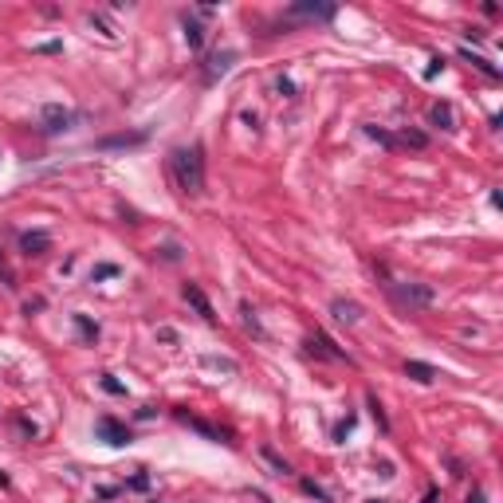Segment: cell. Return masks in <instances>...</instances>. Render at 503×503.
Masks as SVG:
<instances>
[{
	"label": "cell",
	"mask_w": 503,
	"mask_h": 503,
	"mask_svg": "<svg viewBox=\"0 0 503 503\" xmlns=\"http://www.w3.org/2000/svg\"><path fill=\"white\" fill-rule=\"evenodd\" d=\"M181 28H185V44L193 51H201L205 48V28L196 24V20H189V16H181Z\"/></svg>",
	"instance_id": "cell-15"
},
{
	"label": "cell",
	"mask_w": 503,
	"mask_h": 503,
	"mask_svg": "<svg viewBox=\"0 0 503 503\" xmlns=\"http://www.w3.org/2000/svg\"><path fill=\"white\" fill-rule=\"evenodd\" d=\"M0 488H8V476H4V472H0Z\"/></svg>",
	"instance_id": "cell-27"
},
{
	"label": "cell",
	"mask_w": 503,
	"mask_h": 503,
	"mask_svg": "<svg viewBox=\"0 0 503 503\" xmlns=\"http://www.w3.org/2000/svg\"><path fill=\"white\" fill-rule=\"evenodd\" d=\"M390 291L397 303H405V307H429L432 303V291L429 287H417V283H390Z\"/></svg>",
	"instance_id": "cell-4"
},
{
	"label": "cell",
	"mask_w": 503,
	"mask_h": 503,
	"mask_svg": "<svg viewBox=\"0 0 503 503\" xmlns=\"http://www.w3.org/2000/svg\"><path fill=\"white\" fill-rule=\"evenodd\" d=\"M95 432L107 444H114V448H126V444H130V429H126L122 421H114V417H98L95 421Z\"/></svg>",
	"instance_id": "cell-5"
},
{
	"label": "cell",
	"mask_w": 503,
	"mask_h": 503,
	"mask_svg": "<svg viewBox=\"0 0 503 503\" xmlns=\"http://www.w3.org/2000/svg\"><path fill=\"white\" fill-rule=\"evenodd\" d=\"M75 327H79V334H83V338H91V342L98 338V327L86 319V315H75Z\"/></svg>",
	"instance_id": "cell-20"
},
{
	"label": "cell",
	"mask_w": 503,
	"mask_h": 503,
	"mask_svg": "<svg viewBox=\"0 0 503 503\" xmlns=\"http://www.w3.org/2000/svg\"><path fill=\"white\" fill-rule=\"evenodd\" d=\"M170 173H173V185H177L185 196L205 193V158H201V146H177L173 149Z\"/></svg>",
	"instance_id": "cell-1"
},
{
	"label": "cell",
	"mask_w": 503,
	"mask_h": 503,
	"mask_svg": "<svg viewBox=\"0 0 503 503\" xmlns=\"http://www.w3.org/2000/svg\"><path fill=\"white\" fill-rule=\"evenodd\" d=\"M118 275V264H95V271H91V283L98 280H114Z\"/></svg>",
	"instance_id": "cell-19"
},
{
	"label": "cell",
	"mask_w": 503,
	"mask_h": 503,
	"mask_svg": "<svg viewBox=\"0 0 503 503\" xmlns=\"http://www.w3.org/2000/svg\"><path fill=\"white\" fill-rule=\"evenodd\" d=\"M334 4H291L287 8V16L291 20H334Z\"/></svg>",
	"instance_id": "cell-7"
},
{
	"label": "cell",
	"mask_w": 503,
	"mask_h": 503,
	"mask_svg": "<svg viewBox=\"0 0 503 503\" xmlns=\"http://www.w3.org/2000/svg\"><path fill=\"white\" fill-rule=\"evenodd\" d=\"M181 295H185V303H189V307H193V311H196V315H201L205 322H217V315H212V303L205 299V291H201L196 283H185V287H181Z\"/></svg>",
	"instance_id": "cell-6"
},
{
	"label": "cell",
	"mask_w": 503,
	"mask_h": 503,
	"mask_svg": "<svg viewBox=\"0 0 503 503\" xmlns=\"http://www.w3.org/2000/svg\"><path fill=\"white\" fill-rule=\"evenodd\" d=\"M369 503H385V500H369Z\"/></svg>",
	"instance_id": "cell-28"
},
{
	"label": "cell",
	"mask_w": 503,
	"mask_h": 503,
	"mask_svg": "<svg viewBox=\"0 0 503 503\" xmlns=\"http://www.w3.org/2000/svg\"><path fill=\"white\" fill-rule=\"evenodd\" d=\"M307 346H311V354H322V358H334V362H350V354H346V350H338V346L331 342V338H327V334L322 331H315L307 338Z\"/></svg>",
	"instance_id": "cell-8"
},
{
	"label": "cell",
	"mask_w": 503,
	"mask_h": 503,
	"mask_svg": "<svg viewBox=\"0 0 503 503\" xmlns=\"http://www.w3.org/2000/svg\"><path fill=\"white\" fill-rule=\"evenodd\" d=\"M303 491H307V495H315V500H322V503H331V491L319 488L315 479H303Z\"/></svg>",
	"instance_id": "cell-22"
},
{
	"label": "cell",
	"mask_w": 503,
	"mask_h": 503,
	"mask_svg": "<svg viewBox=\"0 0 503 503\" xmlns=\"http://www.w3.org/2000/svg\"><path fill=\"white\" fill-rule=\"evenodd\" d=\"M405 378H413V381H421V385H429V381H437V369L429 366V362H405Z\"/></svg>",
	"instance_id": "cell-14"
},
{
	"label": "cell",
	"mask_w": 503,
	"mask_h": 503,
	"mask_svg": "<svg viewBox=\"0 0 503 503\" xmlns=\"http://www.w3.org/2000/svg\"><path fill=\"white\" fill-rule=\"evenodd\" d=\"M98 385H102V390H107V393H118V397H122V393H126V385H122V381H114L111 374H102V381H98Z\"/></svg>",
	"instance_id": "cell-23"
},
{
	"label": "cell",
	"mask_w": 503,
	"mask_h": 503,
	"mask_svg": "<svg viewBox=\"0 0 503 503\" xmlns=\"http://www.w3.org/2000/svg\"><path fill=\"white\" fill-rule=\"evenodd\" d=\"M259 456H264V460H268V464L275 468V476H287V472H291V464H287V460H283V456L275 452V448H268V444L259 448Z\"/></svg>",
	"instance_id": "cell-18"
},
{
	"label": "cell",
	"mask_w": 503,
	"mask_h": 503,
	"mask_svg": "<svg viewBox=\"0 0 503 503\" xmlns=\"http://www.w3.org/2000/svg\"><path fill=\"white\" fill-rule=\"evenodd\" d=\"M75 114L67 111V107H60V102H48L44 111H39V126H44V134H63V130H71Z\"/></svg>",
	"instance_id": "cell-2"
},
{
	"label": "cell",
	"mask_w": 503,
	"mask_h": 503,
	"mask_svg": "<svg viewBox=\"0 0 503 503\" xmlns=\"http://www.w3.org/2000/svg\"><path fill=\"white\" fill-rule=\"evenodd\" d=\"M146 142V130H138V134H111L98 142V149H122V146H142Z\"/></svg>",
	"instance_id": "cell-12"
},
{
	"label": "cell",
	"mask_w": 503,
	"mask_h": 503,
	"mask_svg": "<svg viewBox=\"0 0 503 503\" xmlns=\"http://www.w3.org/2000/svg\"><path fill=\"white\" fill-rule=\"evenodd\" d=\"M331 315H334L338 322H346V327L362 322V307H358L354 299H334V303H331Z\"/></svg>",
	"instance_id": "cell-9"
},
{
	"label": "cell",
	"mask_w": 503,
	"mask_h": 503,
	"mask_svg": "<svg viewBox=\"0 0 503 503\" xmlns=\"http://www.w3.org/2000/svg\"><path fill=\"white\" fill-rule=\"evenodd\" d=\"M177 421H181V425H189V429H193V432H201L205 441H217V444H232V432H228V429H221V425H209V421L193 417V413H185V409H177Z\"/></svg>",
	"instance_id": "cell-3"
},
{
	"label": "cell",
	"mask_w": 503,
	"mask_h": 503,
	"mask_svg": "<svg viewBox=\"0 0 503 503\" xmlns=\"http://www.w3.org/2000/svg\"><path fill=\"white\" fill-rule=\"evenodd\" d=\"M232 60H236V51H217V55L205 63V83H217V79L232 67Z\"/></svg>",
	"instance_id": "cell-10"
},
{
	"label": "cell",
	"mask_w": 503,
	"mask_h": 503,
	"mask_svg": "<svg viewBox=\"0 0 503 503\" xmlns=\"http://www.w3.org/2000/svg\"><path fill=\"white\" fill-rule=\"evenodd\" d=\"M130 488H134V491H146L149 488V476H134V479H130Z\"/></svg>",
	"instance_id": "cell-25"
},
{
	"label": "cell",
	"mask_w": 503,
	"mask_h": 503,
	"mask_svg": "<svg viewBox=\"0 0 503 503\" xmlns=\"http://www.w3.org/2000/svg\"><path fill=\"white\" fill-rule=\"evenodd\" d=\"M393 142H397V146H413V149H425V146H429V138L421 134V130H401Z\"/></svg>",
	"instance_id": "cell-17"
},
{
	"label": "cell",
	"mask_w": 503,
	"mask_h": 503,
	"mask_svg": "<svg viewBox=\"0 0 503 503\" xmlns=\"http://www.w3.org/2000/svg\"><path fill=\"white\" fill-rule=\"evenodd\" d=\"M468 503H484V491H476V495H468Z\"/></svg>",
	"instance_id": "cell-26"
},
{
	"label": "cell",
	"mask_w": 503,
	"mask_h": 503,
	"mask_svg": "<svg viewBox=\"0 0 503 503\" xmlns=\"http://www.w3.org/2000/svg\"><path fill=\"white\" fill-rule=\"evenodd\" d=\"M0 283H4L8 291H12V287H16V271L8 268V259H4V252H0Z\"/></svg>",
	"instance_id": "cell-21"
},
{
	"label": "cell",
	"mask_w": 503,
	"mask_h": 503,
	"mask_svg": "<svg viewBox=\"0 0 503 503\" xmlns=\"http://www.w3.org/2000/svg\"><path fill=\"white\" fill-rule=\"evenodd\" d=\"M350 429H354V417H346V421H338V425H334V441L342 444V441H346V432H350Z\"/></svg>",
	"instance_id": "cell-24"
},
{
	"label": "cell",
	"mask_w": 503,
	"mask_h": 503,
	"mask_svg": "<svg viewBox=\"0 0 503 503\" xmlns=\"http://www.w3.org/2000/svg\"><path fill=\"white\" fill-rule=\"evenodd\" d=\"M429 118L441 126V130H456V111H452V102H432Z\"/></svg>",
	"instance_id": "cell-13"
},
{
	"label": "cell",
	"mask_w": 503,
	"mask_h": 503,
	"mask_svg": "<svg viewBox=\"0 0 503 503\" xmlns=\"http://www.w3.org/2000/svg\"><path fill=\"white\" fill-rule=\"evenodd\" d=\"M460 60H468L472 67H476V71H484V75H488V79H500V67H491V63L484 60V55H476L472 48H460Z\"/></svg>",
	"instance_id": "cell-16"
},
{
	"label": "cell",
	"mask_w": 503,
	"mask_h": 503,
	"mask_svg": "<svg viewBox=\"0 0 503 503\" xmlns=\"http://www.w3.org/2000/svg\"><path fill=\"white\" fill-rule=\"evenodd\" d=\"M20 248H24L28 256H44V252L51 248V236L48 232H24L20 236Z\"/></svg>",
	"instance_id": "cell-11"
}]
</instances>
